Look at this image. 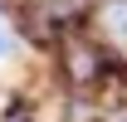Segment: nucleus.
Returning a JSON list of instances; mask_svg holds the SVG:
<instances>
[{
	"instance_id": "f257e3e1",
	"label": "nucleus",
	"mask_w": 127,
	"mask_h": 122,
	"mask_svg": "<svg viewBox=\"0 0 127 122\" xmlns=\"http://www.w3.org/2000/svg\"><path fill=\"white\" fill-rule=\"evenodd\" d=\"M44 68H49L54 93H73V98H98L112 78L122 73V63H117L108 49L93 39V30H73V34H64L59 49L44 59Z\"/></svg>"
},
{
	"instance_id": "f03ea898",
	"label": "nucleus",
	"mask_w": 127,
	"mask_h": 122,
	"mask_svg": "<svg viewBox=\"0 0 127 122\" xmlns=\"http://www.w3.org/2000/svg\"><path fill=\"white\" fill-rule=\"evenodd\" d=\"M0 122H49V103L39 93H25L15 83V98H10V107L0 112Z\"/></svg>"
},
{
	"instance_id": "7ed1b4c3",
	"label": "nucleus",
	"mask_w": 127,
	"mask_h": 122,
	"mask_svg": "<svg viewBox=\"0 0 127 122\" xmlns=\"http://www.w3.org/2000/svg\"><path fill=\"white\" fill-rule=\"evenodd\" d=\"M20 54H25V44H20L15 25H10V20H0V68H10Z\"/></svg>"
}]
</instances>
